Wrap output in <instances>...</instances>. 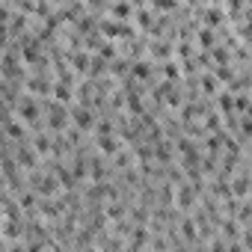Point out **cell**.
<instances>
[{"instance_id":"6da1fadb","label":"cell","mask_w":252,"mask_h":252,"mask_svg":"<svg viewBox=\"0 0 252 252\" xmlns=\"http://www.w3.org/2000/svg\"><path fill=\"white\" fill-rule=\"evenodd\" d=\"M68 116H71V122H74V131H95V110H89V107H71L68 110Z\"/></svg>"},{"instance_id":"7a4b0ae2","label":"cell","mask_w":252,"mask_h":252,"mask_svg":"<svg viewBox=\"0 0 252 252\" xmlns=\"http://www.w3.org/2000/svg\"><path fill=\"white\" fill-rule=\"evenodd\" d=\"M95 146H98V152H101V155H110V158H116V155L122 152V143H119V137H116V134H110V137H98V140H95Z\"/></svg>"},{"instance_id":"3957f363","label":"cell","mask_w":252,"mask_h":252,"mask_svg":"<svg viewBox=\"0 0 252 252\" xmlns=\"http://www.w3.org/2000/svg\"><path fill=\"white\" fill-rule=\"evenodd\" d=\"M196 42H199V48H214L217 45V33L208 27V30H199L196 33Z\"/></svg>"},{"instance_id":"277c9868","label":"cell","mask_w":252,"mask_h":252,"mask_svg":"<svg viewBox=\"0 0 252 252\" xmlns=\"http://www.w3.org/2000/svg\"><path fill=\"white\" fill-rule=\"evenodd\" d=\"M68 60H71L74 71H86V68H89V57H86L83 51H71V57H68Z\"/></svg>"},{"instance_id":"5b68a950","label":"cell","mask_w":252,"mask_h":252,"mask_svg":"<svg viewBox=\"0 0 252 252\" xmlns=\"http://www.w3.org/2000/svg\"><path fill=\"white\" fill-rule=\"evenodd\" d=\"M163 77H166V83H175V80L181 77V71H178V63H175V60H166V63H163Z\"/></svg>"},{"instance_id":"8992f818","label":"cell","mask_w":252,"mask_h":252,"mask_svg":"<svg viewBox=\"0 0 252 252\" xmlns=\"http://www.w3.org/2000/svg\"><path fill=\"white\" fill-rule=\"evenodd\" d=\"M30 146H33L39 155H48V152H51V137H48V134H42V137H33V143H30Z\"/></svg>"},{"instance_id":"52a82bcc","label":"cell","mask_w":252,"mask_h":252,"mask_svg":"<svg viewBox=\"0 0 252 252\" xmlns=\"http://www.w3.org/2000/svg\"><path fill=\"white\" fill-rule=\"evenodd\" d=\"M134 9H137V6H128V3H113V6H110V15L128 18V15H134Z\"/></svg>"}]
</instances>
